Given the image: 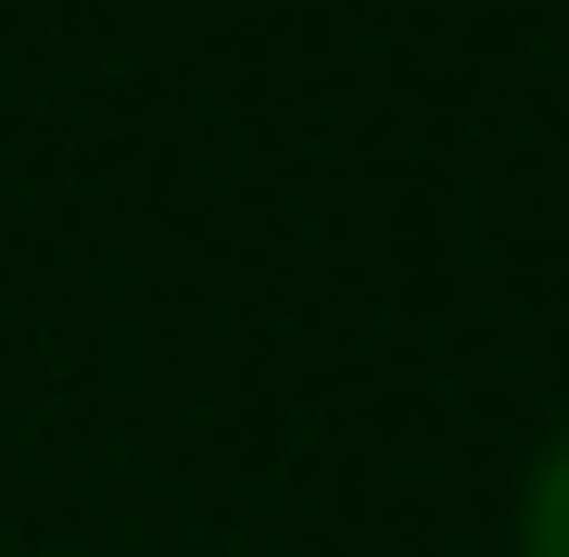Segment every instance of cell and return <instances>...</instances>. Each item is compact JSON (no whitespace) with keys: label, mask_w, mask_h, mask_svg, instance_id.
Listing matches in <instances>:
<instances>
[{"label":"cell","mask_w":569,"mask_h":557,"mask_svg":"<svg viewBox=\"0 0 569 557\" xmlns=\"http://www.w3.org/2000/svg\"><path fill=\"white\" fill-rule=\"evenodd\" d=\"M519 557H569V431L531 456V481H519Z\"/></svg>","instance_id":"1"}]
</instances>
